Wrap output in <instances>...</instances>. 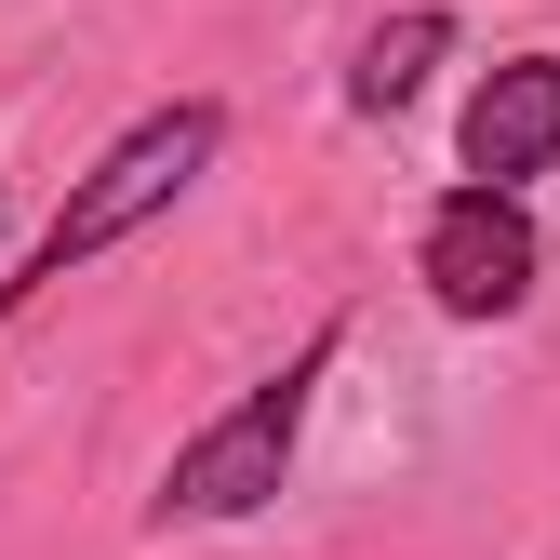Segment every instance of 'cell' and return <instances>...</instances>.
Wrapping results in <instances>:
<instances>
[{"instance_id":"cell-1","label":"cell","mask_w":560,"mask_h":560,"mask_svg":"<svg viewBox=\"0 0 560 560\" xmlns=\"http://www.w3.org/2000/svg\"><path fill=\"white\" fill-rule=\"evenodd\" d=\"M334 347H347V320H307L294 334V361L280 374H254L200 441H174V467H161V494H148V534H200V521H254L280 480H294V441H307V400H320V374H334Z\"/></svg>"},{"instance_id":"cell-2","label":"cell","mask_w":560,"mask_h":560,"mask_svg":"<svg viewBox=\"0 0 560 560\" xmlns=\"http://www.w3.org/2000/svg\"><path fill=\"white\" fill-rule=\"evenodd\" d=\"M214 148H228V107L214 94H174V107H148L133 133H107L94 148V174L67 187V214L40 228V254H27V280H0V307H27L40 280H67V267H94L107 241H133L148 214H174V200L214 174Z\"/></svg>"},{"instance_id":"cell-3","label":"cell","mask_w":560,"mask_h":560,"mask_svg":"<svg viewBox=\"0 0 560 560\" xmlns=\"http://www.w3.org/2000/svg\"><path fill=\"white\" fill-rule=\"evenodd\" d=\"M413 280H428V307L441 320H521L534 307V280H547V241L521 214V187H441L428 200V228H413Z\"/></svg>"},{"instance_id":"cell-4","label":"cell","mask_w":560,"mask_h":560,"mask_svg":"<svg viewBox=\"0 0 560 560\" xmlns=\"http://www.w3.org/2000/svg\"><path fill=\"white\" fill-rule=\"evenodd\" d=\"M454 161L480 187H534L560 174V54H508V67H480V94L454 120Z\"/></svg>"},{"instance_id":"cell-5","label":"cell","mask_w":560,"mask_h":560,"mask_svg":"<svg viewBox=\"0 0 560 560\" xmlns=\"http://www.w3.org/2000/svg\"><path fill=\"white\" fill-rule=\"evenodd\" d=\"M441 54H454V14H441V0H413V14H387L361 54H347V107H361V120H400L413 94H428L441 81Z\"/></svg>"}]
</instances>
